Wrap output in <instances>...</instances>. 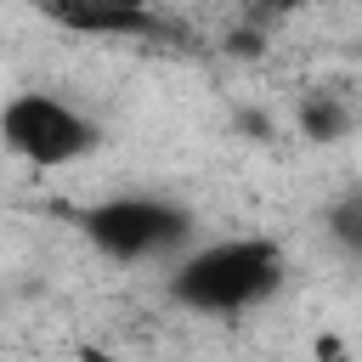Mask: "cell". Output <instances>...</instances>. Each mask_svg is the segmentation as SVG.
<instances>
[{"instance_id":"ba28073f","label":"cell","mask_w":362,"mask_h":362,"mask_svg":"<svg viewBox=\"0 0 362 362\" xmlns=\"http://www.w3.org/2000/svg\"><path fill=\"white\" fill-rule=\"evenodd\" d=\"M317 356H322V362H345V351H339V339H328V334L317 339Z\"/></svg>"},{"instance_id":"3957f363","label":"cell","mask_w":362,"mask_h":362,"mask_svg":"<svg viewBox=\"0 0 362 362\" xmlns=\"http://www.w3.org/2000/svg\"><path fill=\"white\" fill-rule=\"evenodd\" d=\"M79 232L107 255V260H158L187 249L192 238V215L170 198H147V192H119L102 198L90 209H79Z\"/></svg>"},{"instance_id":"5b68a950","label":"cell","mask_w":362,"mask_h":362,"mask_svg":"<svg viewBox=\"0 0 362 362\" xmlns=\"http://www.w3.org/2000/svg\"><path fill=\"white\" fill-rule=\"evenodd\" d=\"M351 124H356V113H351V102L334 96V90H311V96L300 102V136H305V141H345Z\"/></svg>"},{"instance_id":"8992f818","label":"cell","mask_w":362,"mask_h":362,"mask_svg":"<svg viewBox=\"0 0 362 362\" xmlns=\"http://www.w3.org/2000/svg\"><path fill=\"white\" fill-rule=\"evenodd\" d=\"M328 238L345 249V255H356L362 260V187H351V192H339L334 204H328Z\"/></svg>"},{"instance_id":"7a4b0ae2","label":"cell","mask_w":362,"mask_h":362,"mask_svg":"<svg viewBox=\"0 0 362 362\" xmlns=\"http://www.w3.org/2000/svg\"><path fill=\"white\" fill-rule=\"evenodd\" d=\"M0 141H6V153H17L34 170H68L96 153L102 130H96V119H85L74 102H62L51 90H17L0 107Z\"/></svg>"},{"instance_id":"6da1fadb","label":"cell","mask_w":362,"mask_h":362,"mask_svg":"<svg viewBox=\"0 0 362 362\" xmlns=\"http://www.w3.org/2000/svg\"><path fill=\"white\" fill-rule=\"evenodd\" d=\"M283 272L288 260L272 238H221V243L192 249L170 272V300L198 317H238L272 300L283 288Z\"/></svg>"},{"instance_id":"52a82bcc","label":"cell","mask_w":362,"mask_h":362,"mask_svg":"<svg viewBox=\"0 0 362 362\" xmlns=\"http://www.w3.org/2000/svg\"><path fill=\"white\" fill-rule=\"evenodd\" d=\"M74 362H124V356H119V351H102V345H85Z\"/></svg>"},{"instance_id":"277c9868","label":"cell","mask_w":362,"mask_h":362,"mask_svg":"<svg viewBox=\"0 0 362 362\" xmlns=\"http://www.w3.org/2000/svg\"><path fill=\"white\" fill-rule=\"evenodd\" d=\"M45 17L57 28L74 34H124V40H164V17H153L147 6H96V0H57L45 6Z\"/></svg>"}]
</instances>
